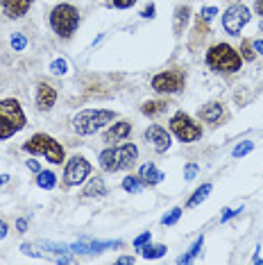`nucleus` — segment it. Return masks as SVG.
Returning a JSON list of instances; mask_svg holds the SVG:
<instances>
[{"label": "nucleus", "mask_w": 263, "mask_h": 265, "mask_svg": "<svg viewBox=\"0 0 263 265\" xmlns=\"http://www.w3.org/2000/svg\"><path fill=\"white\" fill-rule=\"evenodd\" d=\"M139 159V147L134 143H125L120 147H107L100 152V168L107 172H118L132 168Z\"/></svg>", "instance_id": "obj_1"}, {"label": "nucleus", "mask_w": 263, "mask_h": 265, "mask_svg": "<svg viewBox=\"0 0 263 265\" xmlns=\"http://www.w3.org/2000/svg\"><path fill=\"white\" fill-rule=\"evenodd\" d=\"M27 125V118L23 113L18 100L7 98L0 100V141L5 138H12L18 129H23Z\"/></svg>", "instance_id": "obj_2"}, {"label": "nucleus", "mask_w": 263, "mask_h": 265, "mask_svg": "<svg viewBox=\"0 0 263 265\" xmlns=\"http://www.w3.org/2000/svg\"><path fill=\"white\" fill-rule=\"evenodd\" d=\"M207 64L209 68L218 70V73H236V70H241L243 57L227 43H216L207 52Z\"/></svg>", "instance_id": "obj_3"}, {"label": "nucleus", "mask_w": 263, "mask_h": 265, "mask_svg": "<svg viewBox=\"0 0 263 265\" xmlns=\"http://www.w3.org/2000/svg\"><path fill=\"white\" fill-rule=\"evenodd\" d=\"M114 118H116V113L109 111V109H86V111H80L73 118V127H75L77 134L89 136V134L100 132V129L105 127V125H109Z\"/></svg>", "instance_id": "obj_4"}, {"label": "nucleus", "mask_w": 263, "mask_h": 265, "mask_svg": "<svg viewBox=\"0 0 263 265\" xmlns=\"http://www.w3.org/2000/svg\"><path fill=\"white\" fill-rule=\"evenodd\" d=\"M77 25H80V12H77L73 5H57L55 9H52L50 14V27L55 30L57 36L61 39H68L73 34V32L77 30Z\"/></svg>", "instance_id": "obj_5"}, {"label": "nucleus", "mask_w": 263, "mask_h": 265, "mask_svg": "<svg viewBox=\"0 0 263 265\" xmlns=\"http://www.w3.org/2000/svg\"><path fill=\"white\" fill-rule=\"evenodd\" d=\"M23 150L30 152V154H43L50 163H61L66 159L64 147H61L52 136H48V134H34L30 141L23 145Z\"/></svg>", "instance_id": "obj_6"}, {"label": "nucleus", "mask_w": 263, "mask_h": 265, "mask_svg": "<svg viewBox=\"0 0 263 265\" xmlns=\"http://www.w3.org/2000/svg\"><path fill=\"white\" fill-rule=\"evenodd\" d=\"M170 129H173V134L182 143H193L202 136V127L184 111H177L173 118H170Z\"/></svg>", "instance_id": "obj_7"}, {"label": "nucleus", "mask_w": 263, "mask_h": 265, "mask_svg": "<svg viewBox=\"0 0 263 265\" xmlns=\"http://www.w3.org/2000/svg\"><path fill=\"white\" fill-rule=\"evenodd\" d=\"M250 16H252V14H250V9H247L245 5H232V7L222 14V27H225L227 34L238 36L243 27L247 25Z\"/></svg>", "instance_id": "obj_8"}, {"label": "nucleus", "mask_w": 263, "mask_h": 265, "mask_svg": "<svg viewBox=\"0 0 263 265\" xmlns=\"http://www.w3.org/2000/svg\"><path fill=\"white\" fill-rule=\"evenodd\" d=\"M184 86V73L182 70H166L152 77V89L157 93H177Z\"/></svg>", "instance_id": "obj_9"}, {"label": "nucleus", "mask_w": 263, "mask_h": 265, "mask_svg": "<svg viewBox=\"0 0 263 265\" xmlns=\"http://www.w3.org/2000/svg\"><path fill=\"white\" fill-rule=\"evenodd\" d=\"M91 172V163L86 161L84 157H73L71 161L66 163V170H64V184L66 186H77L89 177Z\"/></svg>", "instance_id": "obj_10"}, {"label": "nucleus", "mask_w": 263, "mask_h": 265, "mask_svg": "<svg viewBox=\"0 0 263 265\" xmlns=\"http://www.w3.org/2000/svg\"><path fill=\"white\" fill-rule=\"evenodd\" d=\"M145 141H148L157 152H166L170 147V143H173L170 141V134L166 132L163 127H159V125H152V127L145 129Z\"/></svg>", "instance_id": "obj_11"}, {"label": "nucleus", "mask_w": 263, "mask_h": 265, "mask_svg": "<svg viewBox=\"0 0 263 265\" xmlns=\"http://www.w3.org/2000/svg\"><path fill=\"white\" fill-rule=\"evenodd\" d=\"M57 100V91L52 89L50 84H46V82H41L37 89V107L41 109V111H50L52 104H55Z\"/></svg>", "instance_id": "obj_12"}, {"label": "nucleus", "mask_w": 263, "mask_h": 265, "mask_svg": "<svg viewBox=\"0 0 263 265\" xmlns=\"http://www.w3.org/2000/svg\"><path fill=\"white\" fill-rule=\"evenodd\" d=\"M32 3L34 0H0V7L5 9V14H7L9 18H21L27 14Z\"/></svg>", "instance_id": "obj_13"}, {"label": "nucleus", "mask_w": 263, "mask_h": 265, "mask_svg": "<svg viewBox=\"0 0 263 265\" xmlns=\"http://www.w3.org/2000/svg\"><path fill=\"white\" fill-rule=\"evenodd\" d=\"M198 116H200V120H204V123L216 125V123H220V118L225 116V107H222L220 102H209L200 109Z\"/></svg>", "instance_id": "obj_14"}, {"label": "nucleus", "mask_w": 263, "mask_h": 265, "mask_svg": "<svg viewBox=\"0 0 263 265\" xmlns=\"http://www.w3.org/2000/svg\"><path fill=\"white\" fill-rule=\"evenodd\" d=\"M139 177L145 181V186H157V184H161L163 181V172L159 170L154 163H143L141 166V170H139Z\"/></svg>", "instance_id": "obj_15"}, {"label": "nucleus", "mask_w": 263, "mask_h": 265, "mask_svg": "<svg viewBox=\"0 0 263 265\" xmlns=\"http://www.w3.org/2000/svg\"><path fill=\"white\" fill-rule=\"evenodd\" d=\"M132 134V125L127 120H120V123H114V127L105 134V143H114V141H123Z\"/></svg>", "instance_id": "obj_16"}, {"label": "nucleus", "mask_w": 263, "mask_h": 265, "mask_svg": "<svg viewBox=\"0 0 263 265\" xmlns=\"http://www.w3.org/2000/svg\"><path fill=\"white\" fill-rule=\"evenodd\" d=\"M188 18H191V9L188 7H177V12H175V21H173L175 34H182V32L186 30Z\"/></svg>", "instance_id": "obj_17"}, {"label": "nucleus", "mask_w": 263, "mask_h": 265, "mask_svg": "<svg viewBox=\"0 0 263 265\" xmlns=\"http://www.w3.org/2000/svg\"><path fill=\"white\" fill-rule=\"evenodd\" d=\"M107 195V186L105 181H102V177H93V179L86 184L84 188V197H102Z\"/></svg>", "instance_id": "obj_18"}, {"label": "nucleus", "mask_w": 263, "mask_h": 265, "mask_svg": "<svg viewBox=\"0 0 263 265\" xmlns=\"http://www.w3.org/2000/svg\"><path fill=\"white\" fill-rule=\"evenodd\" d=\"M37 184H39V188H46V191L55 188L57 175H55V172H50V170H39L37 172Z\"/></svg>", "instance_id": "obj_19"}, {"label": "nucleus", "mask_w": 263, "mask_h": 265, "mask_svg": "<svg viewBox=\"0 0 263 265\" xmlns=\"http://www.w3.org/2000/svg\"><path fill=\"white\" fill-rule=\"evenodd\" d=\"M166 109H168V104L161 102V100H148V102L141 107V111L145 116H159L161 111H166Z\"/></svg>", "instance_id": "obj_20"}, {"label": "nucleus", "mask_w": 263, "mask_h": 265, "mask_svg": "<svg viewBox=\"0 0 263 265\" xmlns=\"http://www.w3.org/2000/svg\"><path fill=\"white\" fill-rule=\"evenodd\" d=\"M141 254H143V258H161L166 254V245H148L145 243L143 247H141Z\"/></svg>", "instance_id": "obj_21"}, {"label": "nucleus", "mask_w": 263, "mask_h": 265, "mask_svg": "<svg viewBox=\"0 0 263 265\" xmlns=\"http://www.w3.org/2000/svg\"><path fill=\"white\" fill-rule=\"evenodd\" d=\"M209 193H211V184H204V186H200V188H198L195 193H193V197H191V200L186 202V206H188V209H193V206H198L202 200H207V197H209Z\"/></svg>", "instance_id": "obj_22"}, {"label": "nucleus", "mask_w": 263, "mask_h": 265, "mask_svg": "<svg viewBox=\"0 0 263 265\" xmlns=\"http://www.w3.org/2000/svg\"><path fill=\"white\" fill-rule=\"evenodd\" d=\"M202 245H204V238H202V236H200V238L195 240V243H193V247L188 249V252L184 254V256H179V258H177V263H191L193 258H195L198 254H200V249H202Z\"/></svg>", "instance_id": "obj_23"}, {"label": "nucleus", "mask_w": 263, "mask_h": 265, "mask_svg": "<svg viewBox=\"0 0 263 265\" xmlns=\"http://www.w3.org/2000/svg\"><path fill=\"white\" fill-rule=\"evenodd\" d=\"M145 186V181L141 179V177H125L123 179V188L127 193H141Z\"/></svg>", "instance_id": "obj_24"}, {"label": "nucleus", "mask_w": 263, "mask_h": 265, "mask_svg": "<svg viewBox=\"0 0 263 265\" xmlns=\"http://www.w3.org/2000/svg\"><path fill=\"white\" fill-rule=\"evenodd\" d=\"M252 150H254V143L252 141H243V143H238L236 147H234V159H241V157H245V154H250Z\"/></svg>", "instance_id": "obj_25"}, {"label": "nucleus", "mask_w": 263, "mask_h": 265, "mask_svg": "<svg viewBox=\"0 0 263 265\" xmlns=\"http://www.w3.org/2000/svg\"><path fill=\"white\" fill-rule=\"evenodd\" d=\"M182 218V209H170L168 213L161 218V224H166V227H170V224H175L177 220Z\"/></svg>", "instance_id": "obj_26"}, {"label": "nucleus", "mask_w": 263, "mask_h": 265, "mask_svg": "<svg viewBox=\"0 0 263 265\" xmlns=\"http://www.w3.org/2000/svg\"><path fill=\"white\" fill-rule=\"evenodd\" d=\"M66 70H68V61L66 59H55L50 64V73H55V75H66Z\"/></svg>", "instance_id": "obj_27"}, {"label": "nucleus", "mask_w": 263, "mask_h": 265, "mask_svg": "<svg viewBox=\"0 0 263 265\" xmlns=\"http://www.w3.org/2000/svg\"><path fill=\"white\" fill-rule=\"evenodd\" d=\"M25 46H27V39L25 36L18 34V32H16V34H12V48H14V50L21 52V50H25Z\"/></svg>", "instance_id": "obj_28"}, {"label": "nucleus", "mask_w": 263, "mask_h": 265, "mask_svg": "<svg viewBox=\"0 0 263 265\" xmlns=\"http://www.w3.org/2000/svg\"><path fill=\"white\" fill-rule=\"evenodd\" d=\"M241 50H243V59H247V61H252L254 59V50H252V41H243L241 43Z\"/></svg>", "instance_id": "obj_29"}, {"label": "nucleus", "mask_w": 263, "mask_h": 265, "mask_svg": "<svg viewBox=\"0 0 263 265\" xmlns=\"http://www.w3.org/2000/svg\"><path fill=\"white\" fill-rule=\"evenodd\" d=\"M198 170H200V168L195 166V163H188V166L184 168V177H186V181L195 179V177H198Z\"/></svg>", "instance_id": "obj_30"}, {"label": "nucleus", "mask_w": 263, "mask_h": 265, "mask_svg": "<svg viewBox=\"0 0 263 265\" xmlns=\"http://www.w3.org/2000/svg\"><path fill=\"white\" fill-rule=\"evenodd\" d=\"M216 14H218L216 7H204L202 12H200V18H202V21H211V18L216 16Z\"/></svg>", "instance_id": "obj_31"}, {"label": "nucleus", "mask_w": 263, "mask_h": 265, "mask_svg": "<svg viewBox=\"0 0 263 265\" xmlns=\"http://www.w3.org/2000/svg\"><path fill=\"white\" fill-rule=\"evenodd\" d=\"M21 249H23V254H27V256H34V258H41V254L37 252V249L32 247L30 243H25V245H21Z\"/></svg>", "instance_id": "obj_32"}, {"label": "nucleus", "mask_w": 263, "mask_h": 265, "mask_svg": "<svg viewBox=\"0 0 263 265\" xmlns=\"http://www.w3.org/2000/svg\"><path fill=\"white\" fill-rule=\"evenodd\" d=\"M148 240H150V231H145V234H141L139 238L134 240V247H136V249H141V247H143L145 243H148Z\"/></svg>", "instance_id": "obj_33"}, {"label": "nucleus", "mask_w": 263, "mask_h": 265, "mask_svg": "<svg viewBox=\"0 0 263 265\" xmlns=\"http://www.w3.org/2000/svg\"><path fill=\"white\" fill-rule=\"evenodd\" d=\"M136 0H114V7H118V9H127V7H132Z\"/></svg>", "instance_id": "obj_34"}, {"label": "nucleus", "mask_w": 263, "mask_h": 265, "mask_svg": "<svg viewBox=\"0 0 263 265\" xmlns=\"http://www.w3.org/2000/svg\"><path fill=\"white\" fill-rule=\"evenodd\" d=\"M154 12H157V7H154V5H148V7H145L143 12H141V16H143V18H152Z\"/></svg>", "instance_id": "obj_35"}, {"label": "nucleus", "mask_w": 263, "mask_h": 265, "mask_svg": "<svg viewBox=\"0 0 263 265\" xmlns=\"http://www.w3.org/2000/svg\"><path fill=\"white\" fill-rule=\"evenodd\" d=\"M236 213H241V211H232V209H225V211H222V215H220V220H222V222H227V220H229V218H234V215H236Z\"/></svg>", "instance_id": "obj_36"}, {"label": "nucleus", "mask_w": 263, "mask_h": 265, "mask_svg": "<svg viewBox=\"0 0 263 265\" xmlns=\"http://www.w3.org/2000/svg\"><path fill=\"white\" fill-rule=\"evenodd\" d=\"M7 238V222L5 220H0V240Z\"/></svg>", "instance_id": "obj_37"}, {"label": "nucleus", "mask_w": 263, "mask_h": 265, "mask_svg": "<svg viewBox=\"0 0 263 265\" xmlns=\"http://www.w3.org/2000/svg\"><path fill=\"white\" fill-rule=\"evenodd\" d=\"M27 168H30L32 172H39V170H41V166H39V161H34V159H30V161H27Z\"/></svg>", "instance_id": "obj_38"}, {"label": "nucleus", "mask_w": 263, "mask_h": 265, "mask_svg": "<svg viewBox=\"0 0 263 265\" xmlns=\"http://www.w3.org/2000/svg\"><path fill=\"white\" fill-rule=\"evenodd\" d=\"M16 229H18V231H25V229H27V220H25V218H18V220H16Z\"/></svg>", "instance_id": "obj_39"}, {"label": "nucleus", "mask_w": 263, "mask_h": 265, "mask_svg": "<svg viewBox=\"0 0 263 265\" xmlns=\"http://www.w3.org/2000/svg\"><path fill=\"white\" fill-rule=\"evenodd\" d=\"M118 263H120V265H129V263H134V256H120Z\"/></svg>", "instance_id": "obj_40"}, {"label": "nucleus", "mask_w": 263, "mask_h": 265, "mask_svg": "<svg viewBox=\"0 0 263 265\" xmlns=\"http://www.w3.org/2000/svg\"><path fill=\"white\" fill-rule=\"evenodd\" d=\"M252 48H254L259 55H263V41H254V43H252Z\"/></svg>", "instance_id": "obj_41"}, {"label": "nucleus", "mask_w": 263, "mask_h": 265, "mask_svg": "<svg viewBox=\"0 0 263 265\" xmlns=\"http://www.w3.org/2000/svg\"><path fill=\"white\" fill-rule=\"evenodd\" d=\"M254 9H256V12H259V14H261V16H263V0H256V5H254Z\"/></svg>", "instance_id": "obj_42"}, {"label": "nucleus", "mask_w": 263, "mask_h": 265, "mask_svg": "<svg viewBox=\"0 0 263 265\" xmlns=\"http://www.w3.org/2000/svg\"><path fill=\"white\" fill-rule=\"evenodd\" d=\"M7 179H9L7 175H0V188H3V184H7Z\"/></svg>", "instance_id": "obj_43"}, {"label": "nucleus", "mask_w": 263, "mask_h": 265, "mask_svg": "<svg viewBox=\"0 0 263 265\" xmlns=\"http://www.w3.org/2000/svg\"><path fill=\"white\" fill-rule=\"evenodd\" d=\"M259 30H261V32H263V23H261V25H259Z\"/></svg>", "instance_id": "obj_44"}]
</instances>
